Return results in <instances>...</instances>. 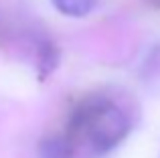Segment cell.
Masks as SVG:
<instances>
[{"label": "cell", "instance_id": "1", "mask_svg": "<svg viewBox=\"0 0 160 158\" xmlns=\"http://www.w3.org/2000/svg\"><path fill=\"white\" fill-rule=\"evenodd\" d=\"M73 128L77 134L87 138L93 152L103 154L128 136L130 120L112 101L98 99L93 103H85L79 110L73 120Z\"/></svg>", "mask_w": 160, "mask_h": 158}, {"label": "cell", "instance_id": "2", "mask_svg": "<svg viewBox=\"0 0 160 158\" xmlns=\"http://www.w3.org/2000/svg\"><path fill=\"white\" fill-rule=\"evenodd\" d=\"M71 156H73V150H71L69 140L53 136V138H47L41 142L39 158H71Z\"/></svg>", "mask_w": 160, "mask_h": 158}, {"label": "cell", "instance_id": "3", "mask_svg": "<svg viewBox=\"0 0 160 158\" xmlns=\"http://www.w3.org/2000/svg\"><path fill=\"white\" fill-rule=\"evenodd\" d=\"M55 8L67 16H85L91 12L95 0H53Z\"/></svg>", "mask_w": 160, "mask_h": 158}]
</instances>
